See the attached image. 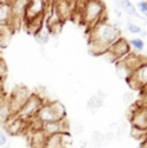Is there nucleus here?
<instances>
[{
    "mask_svg": "<svg viewBox=\"0 0 147 148\" xmlns=\"http://www.w3.org/2000/svg\"><path fill=\"white\" fill-rule=\"evenodd\" d=\"M121 36V32L115 25L103 21L88 30L89 53L92 56H103L104 52Z\"/></svg>",
    "mask_w": 147,
    "mask_h": 148,
    "instance_id": "nucleus-1",
    "label": "nucleus"
},
{
    "mask_svg": "<svg viewBox=\"0 0 147 148\" xmlns=\"http://www.w3.org/2000/svg\"><path fill=\"white\" fill-rule=\"evenodd\" d=\"M81 17H83L81 23L85 25L87 30L94 27L100 22L106 21V7L103 1L102 0H87L81 12Z\"/></svg>",
    "mask_w": 147,
    "mask_h": 148,
    "instance_id": "nucleus-2",
    "label": "nucleus"
},
{
    "mask_svg": "<svg viewBox=\"0 0 147 148\" xmlns=\"http://www.w3.org/2000/svg\"><path fill=\"white\" fill-rule=\"evenodd\" d=\"M36 119L39 121L50 122V121H59V120H66L67 112L65 106L59 101H45L43 107L36 115Z\"/></svg>",
    "mask_w": 147,
    "mask_h": 148,
    "instance_id": "nucleus-3",
    "label": "nucleus"
},
{
    "mask_svg": "<svg viewBox=\"0 0 147 148\" xmlns=\"http://www.w3.org/2000/svg\"><path fill=\"white\" fill-rule=\"evenodd\" d=\"M147 61V58H145L141 54H137V53H133L131 52L125 58L120 59L117 61L116 63V70H117V73L121 76V77L126 79L129 75H132L141 64H143L145 62Z\"/></svg>",
    "mask_w": 147,
    "mask_h": 148,
    "instance_id": "nucleus-4",
    "label": "nucleus"
},
{
    "mask_svg": "<svg viewBox=\"0 0 147 148\" xmlns=\"http://www.w3.org/2000/svg\"><path fill=\"white\" fill-rule=\"evenodd\" d=\"M131 52L132 48L131 44H129V40H126L124 36H120L116 41L110 45V48L104 52L103 57L111 63H116L117 61L125 58Z\"/></svg>",
    "mask_w": 147,
    "mask_h": 148,
    "instance_id": "nucleus-5",
    "label": "nucleus"
},
{
    "mask_svg": "<svg viewBox=\"0 0 147 148\" xmlns=\"http://www.w3.org/2000/svg\"><path fill=\"white\" fill-rule=\"evenodd\" d=\"M45 101H47L45 97L38 94V93H31V95L26 101V103L22 106V108L19 110V112L17 113V115L21 116V117L25 119L26 121H30L31 119L36 117V115H38V112L40 111V108L43 107Z\"/></svg>",
    "mask_w": 147,
    "mask_h": 148,
    "instance_id": "nucleus-6",
    "label": "nucleus"
},
{
    "mask_svg": "<svg viewBox=\"0 0 147 148\" xmlns=\"http://www.w3.org/2000/svg\"><path fill=\"white\" fill-rule=\"evenodd\" d=\"M30 95H31V92L23 85H17V86L13 88L10 95L8 97L13 115H17L19 112V110L26 103V101L29 99Z\"/></svg>",
    "mask_w": 147,
    "mask_h": 148,
    "instance_id": "nucleus-7",
    "label": "nucleus"
},
{
    "mask_svg": "<svg viewBox=\"0 0 147 148\" xmlns=\"http://www.w3.org/2000/svg\"><path fill=\"white\" fill-rule=\"evenodd\" d=\"M5 133L10 136H19L29 130V122L18 115H13L4 124Z\"/></svg>",
    "mask_w": 147,
    "mask_h": 148,
    "instance_id": "nucleus-8",
    "label": "nucleus"
},
{
    "mask_svg": "<svg viewBox=\"0 0 147 148\" xmlns=\"http://www.w3.org/2000/svg\"><path fill=\"white\" fill-rule=\"evenodd\" d=\"M48 8V0H29V4L25 13V21H31L34 18L45 16Z\"/></svg>",
    "mask_w": 147,
    "mask_h": 148,
    "instance_id": "nucleus-9",
    "label": "nucleus"
},
{
    "mask_svg": "<svg viewBox=\"0 0 147 148\" xmlns=\"http://www.w3.org/2000/svg\"><path fill=\"white\" fill-rule=\"evenodd\" d=\"M129 121H131L132 126L147 130V108L135 103L132 108Z\"/></svg>",
    "mask_w": 147,
    "mask_h": 148,
    "instance_id": "nucleus-10",
    "label": "nucleus"
},
{
    "mask_svg": "<svg viewBox=\"0 0 147 148\" xmlns=\"http://www.w3.org/2000/svg\"><path fill=\"white\" fill-rule=\"evenodd\" d=\"M41 130L45 133V135H54V134H61V133H70V124L66 120H59V121H50V122H44Z\"/></svg>",
    "mask_w": 147,
    "mask_h": 148,
    "instance_id": "nucleus-11",
    "label": "nucleus"
},
{
    "mask_svg": "<svg viewBox=\"0 0 147 148\" xmlns=\"http://www.w3.org/2000/svg\"><path fill=\"white\" fill-rule=\"evenodd\" d=\"M71 144V134L70 133H61L47 136L44 148H67Z\"/></svg>",
    "mask_w": 147,
    "mask_h": 148,
    "instance_id": "nucleus-12",
    "label": "nucleus"
},
{
    "mask_svg": "<svg viewBox=\"0 0 147 148\" xmlns=\"http://www.w3.org/2000/svg\"><path fill=\"white\" fill-rule=\"evenodd\" d=\"M62 26H63V22H62V19L58 17V14L54 12V9L48 14H45V27L49 30L50 35H53V36L59 35L61 30H62Z\"/></svg>",
    "mask_w": 147,
    "mask_h": 148,
    "instance_id": "nucleus-13",
    "label": "nucleus"
},
{
    "mask_svg": "<svg viewBox=\"0 0 147 148\" xmlns=\"http://www.w3.org/2000/svg\"><path fill=\"white\" fill-rule=\"evenodd\" d=\"M30 132V148H44L47 135L41 129L27 130Z\"/></svg>",
    "mask_w": 147,
    "mask_h": 148,
    "instance_id": "nucleus-14",
    "label": "nucleus"
},
{
    "mask_svg": "<svg viewBox=\"0 0 147 148\" xmlns=\"http://www.w3.org/2000/svg\"><path fill=\"white\" fill-rule=\"evenodd\" d=\"M44 23H45V16H41V17H38V18L31 19V21L23 22V27L27 31V34L35 35L41 27H44Z\"/></svg>",
    "mask_w": 147,
    "mask_h": 148,
    "instance_id": "nucleus-15",
    "label": "nucleus"
},
{
    "mask_svg": "<svg viewBox=\"0 0 147 148\" xmlns=\"http://www.w3.org/2000/svg\"><path fill=\"white\" fill-rule=\"evenodd\" d=\"M132 77L137 81V84L139 85L141 89L147 86V61L143 64H141V66L132 73Z\"/></svg>",
    "mask_w": 147,
    "mask_h": 148,
    "instance_id": "nucleus-16",
    "label": "nucleus"
},
{
    "mask_svg": "<svg viewBox=\"0 0 147 148\" xmlns=\"http://www.w3.org/2000/svg\"><path fill=\"white\" fill-rule=\"evenodd\" d=\"M12 116H13V112L9 104V99H8V97H4L0 101V124L4 125Z\"/></svg>",
    "mask_w": 147,
    "mask_h": 148,
    "instance_id": "nucleus-17",
    "label": "nucleus"
},
{
    "mask_svg": "<svg viewBox=\"0 0 147 148\" xmlns=\"http://www.w3.org/2000/svg\"><path fill=\"white\" fill-rule=\"evenodd\" d=\"M120 8L121 10H124L126 14H129L131 17H135V18H145L143 16H141L137 12L135 7L133 5V3H131V0H120Z\"/></svg>",
    "mask_w": 147,
    "mask_h": 148,
    "instance_id": "nucleus-18",
    "label": "nucleus"
},
{
    "mask_svg": "<svg viewBox=\"0 0 147 148\" xmlns=\"http://www.w3.org/2000/svg\"><path fill=\"white\" fill-rule=\"evenodd\" d=\"M12 35H13V28L10 26H8V25H4L1 34H0V48H4L9 44Z\"/></svg>",
    "mask_w": 147,
    "mask_h": 148,
    "instance_id": "nucleus-19",
    "label": "nucleus"
},
{
    "mask_svg": "<svg viewBox=\"0 0 147 148\" xmlns=\"http://www.w3.org/2000/svg\"><path fill=\"white\" fill-rule=\"evenodd\" d=\"M12 17L9 4H0V25H8Z\"/></svg>",
    "mask_w": 147,
    "mask_h": 148,
    "instance_id": "nucleus-20",
    "label": "nucleus"
},
{
    "mask_svg": "<svg viewBox=\"0 0 147 148\" xmlns=\"http://www.w3.org/2000/svg\"><path fill=\"white\" fill-rule=\"evenodd\" d=\"M50 32H49V30H48L47 27H45V25H44V27H41L40 30L38 31V32L34 35V38H35V40L39 42V44H41V45H44V44H47L48 41H49V39H50Z\"/></svg>",
    "mask_w": 147,
    "mask_h": 148,
    "instance_id": "nucleus-21",
    "label": "nucleus"
},
{
    "mask_svg": "<svg viewBox=\"0 0 147 148\" xmlns=\"http://www.w3.org/2000/svg\"><path fill=\"white\" fill-rule=\"evenodd\" d=\"M102 104H103V98H101L100 95L94 94L88 99V102H87V108H88L89 111H92V112H94V111H97L98 108L102 107Z\"/></svg>",
    "mask_w": 147,
    "mask_h": 148,
    "instance_id": "nucleus-22",
    "label": "nucleus"
},
{
    "mask_svg": "<svg viewBox=\"0 0 147 148\" xmlns=\"http://www.w3.org/2000/svg\"><path fill=\"white\" fill-rule=\"evenodd\" d=\"M131 136L133 139H135V140L143 142L147 138V130L139 129V127H135V126H132L131 127Z\"/></svg>",
    "mask_w": 147,
    "mask_h": 148,
    "instance_id": "nucleus-23",
    "label": "nucleus"
},
{
    "mask_svg": "<svg viewBox=\"0 0 147 148\" xmlns=\"http://www.w3.org/2000/svg\"><path fill=\"white\" fill-rule=\"evenodd\" d=\"M129 44H131L132 50L135 53H141V52H143V49H145V41H143L141 38L131 39V40H129Z\"/></svg>",
    "mask_w": 147,
    "mask_h": 148,
    "instance_id": "nucleus-24",
    "label": "nucleus"
},
{
    "mask_svg": "<svg viewBox=\"0 0 147 148\" xmlns=\"http://www.w3.org/2000/svg\"><path fill=\"white\" fill-rule=\"evenodd\" d=\"M138 93H139V99H138L137 104L143 106V107H147V86L142 88Z\"/></svg>",
    "mask_w": 147,
    "mask_h": 148,
    "instance_id": "nucleus-25",
    "label": "nucleus"
},
{
    "mask_svg": "<svg viewBox=\"0 0 147 148\" xmlns=\"http://www.w3.org/2000/svg\"><path fill=\"white\" fill-rule=\"evenodd\" d=\"M126 30H128L131 34H135V35L142 32V28H141V26H138L137 23H134V22H132V21L128 22V25H126Z\"/></svg>",
    "mask_w": 147,
    "mask_h": 148,
    "instance_id": "nucleus-26",
    "label": "nucleus"
},
{
    "mask_svg": "<svg viewBox=\"0 0 147 148\" xmlns=\"http://www.w3.org/2000/svg\"><path fill=\"white\" fill-rule=\"evenodd\" d=\"M92 142H95V143L103 144L104 142H106V140H104V134H102L101 132H94V133H93Z\"/></svg>",
    "mask_w": 147,
    "mask_h": 148,
    "instance_id": "nucleus-27",
    "label": "nucleus"
},
{
    "mask_svg": "<svg viewBox=\"0 0 147 148\" xmlns=\"http://www.w3.org/2000/svg\"><path fill=\"white\" fill-rule=\"evenodd\" d=\"M137 8H138V10L142 13V16H145L147 13V0H141V1H138Z\"/></svg>",
    "mask_w": 147,
    "mask_h": 148,
    "instance_id": "nucleus-28",
    "label": "nucleus"
},
{
    "mask_svg": "<svg viewBox=\"0 0 147 148\" xmlns=\"http://www.w3.org/2000/svg\"><path fill=\"white\" fill-rule=\"evenodd\" d=\"M123 101L125 102V103H128V104H132L133 102H134V94H133L132 92H126V93H124V95H123Z\"/></svg>",
    "mask_w": 147,
    "mask_h": 148,
    "instance_id": "nucleus-29",
    "label": "nucleus"
},
{
    "mask_svg": "<svg viewBox=\"0 0 147 148\" xmlns=\"http://www.w3.org/2000/svg\"><path fill=\"white\" fill-rule=\"evenodd\" d=\"M8 143V134L3 130H0V148H3Z\"/></svg>",
    "mask_w": 147,
    "mask_h": 148,
    "instance_id": "nucleus-30",
    "label": "nucleus"
},
{
    "mask_svg": "<svg viewBox=\"0 0 147 148\" xmlns=\"http://www.w3.org/2000/svg\"><path fill=\"white\" fill-rule=\"evenodd\" d=\"M5 73H7V67H5V63L0 59V82L3 81V79H4Z\"/></svg>",
    "mask_w": 147,
    "mask_h": 148,
    "instance_id": "nucleus-31",
    "label": "nucleus"
},
{
    "mask_svg": "<svg viewBox=\"0 0 147 148\" xmlns=\"http://www.w3.org/2000/svg\"><path fill=\"white\" fill-rule=\"evenodd\" d=\"M84 130V126L83 125H80V124H78L76 126H74V132L75 133H81Z\"/></svg>",
    "mask_w": 147,
    "mask_h": 148,
    "instance_id": "nucleus-32",
    "label": "nucleus"
},
{
    "mask_svg": "<svg viewBox=\"0 0 147 148\" xmlns=\"http://www.w3.org/2000/svg\"><path fill=\"white\" fill-rule=\"evenodd\" d=\"M88 147H89V148H101V147H102V144L95 143V142H92L90 144H88Z\"/></svg>",
    "mask_w": 147,
    "mask_h": 148,
    "instance_id": "nucleus-33",
    "label": "nucleus"
},
{
    "mask_svg": "<svg viewBox=\"0 0 147 148\" xmlns=\"http://www.w3.org/2000/svg\"><path fill=\"white\" fill-rule=\"evenodd\" d=\"M114 12H115V16H116L117 18H120V17H121V12H123V10H121L120 8H116V9H115Z\"/></svg>",
    "mask_w": 147,
    "mask_h": 148,
    "instance_id": "nucleus-34",
    "label": "nucleus"
},
{
    "mask_svg": "<svg viewBox=\"0 0 147 148\" xmlns=\"http://www.w3.org/2000/svg\"><path fill=\"white\" fill-rule=\"evenodd\" d=\"M10 0H0V4H9Z\"/></svg>",
    "mask_w": 147,
    "mask_h": 148,
    "instance_id": "nucleus-35",
    "label": "nucleus"
},
{
    "mask_svg": "<svg viewBox=\"0 0 147 148\" xmlns=\"http://www.w3.org/2000/svg\"><path fill=\"white\" fill-rule=\"evenodd\" d=\"M3 98H4V95H3V93H1V89H0V101H1Z\"/></svg>",
    "mask_w": 147,
    "mask_h": 148,
    "instance_id": "nucleus-36",
    "label": "nucleus"
},
{
    "mask_svg": "<svg viewBox=\"0 0 147 148\" xmlns=\"http://www.w3.org/2000/svg\"><path fill=\"white\" fill-rule=\"evenodd\" d=\"M3 26H4V25H0V34H1V30H3Z\"/></svg>",
    "mask_w": 147,
    "mask_h": 148,
    "instance_id": "nucleus-37",
    "label": "nucleus"
}]
</instances>
